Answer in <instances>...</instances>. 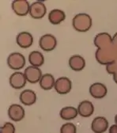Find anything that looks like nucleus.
<instances>
[{"label": "nucleus", "instance_id": "1", "mask_svg": "<svg viewBox=\"0 0 117 133\" xmlns=\"http://www.w3.org/2000/svg\"><path fill=\"white\" fill-rule=\"evenodd\" d=\"M73 27L78 32H84L88 31L92 26V19L90 16L85 13L76 14L72 21Z\"/></svg>", "mask_w": 117, "mask_h": 133}, {"label": "nucleus", "instance_id": "2", "mask_svg": "<svg viewBox=\"0 0 117 133\" xmlns=\"http://www.w3.org/2000/svg\"><path fill=\"white\" fill-rule=\"evenodd\" d=\"M7 64L12 70H21L25 65V56L19 52H13L7 58Z\"/></svg>", "mask_w": 117, "mask_h": 133}, {"label": "nucleus", "instance_id": "3", "mask_svg": "<svg viewBox=\"0 0 117 133\" xmlns=\"http://www.w3.org/2000/svg\"><path fill=\"white\" fill-rule=\"evenodd\" d=\"M40 48L45 52H51L54 50L57 45V41L56 37L52 34H44L39 41Z\"/></svg>", "mask_w": 117, "mask_h": 133}, {"label": "nucleus", "instance_id": "4", "mask_svg": "<svg viewBox=\"0 0 117 133\" xmlns=\"http://www.w3.org/2000/svg\"><path fill=\"white\" fill-rule=\"evenodd\" d=\"M71 87H72L71 81L68 78L60 77L56 80L54 88L59 94L64 95L68 94L71 91Z\"/></svg>", "mask_w": 117, "mask_h": 133}, {"label": "nucleus", "instance_id": "5", "mask_svg": "<svg viewBox=\"0 0 117 133\" xmlns=\"http://www.w3.org/2000/svg\"><path fill=\"white\" fill-rule=\"evenodd\" d=\"M47 12L46 6L44 3L40 1L34 2L30 5L29 14L34 19H41L45 16Z\"/></svg>", "mask_w": 117, "mask_h": 133}, {"label": "nucleus", "instance_id": "6", "mask_svg": "<svg viewBox=\"0 0 117 133\" xmlns=\"http://www.w3.org/2000/svg\"><path fill=\"white\" fill-rule=\"evenodd\" d=\"M9 82H10V85L11 86L12 88L19 90V89H22L25 86L27 80L24 73L20 71H16L10 75L9 78Z\"/></svg>", "mask_w": 117, "mask_h": 133}, {"label": "nucleus", "instance_id": "7", "mask_svg": "<svg viewBox=\"0 0 117 133\" xmlns=\"http://www.w3.org/2000/svg\"><path fill=\"white\" fill-rule=\"evenodd\" d=\"M27 82L32 83V84H34L38 82H40L41 77H42V72L41 70L37 68V66H29L25 70L24 72Z\"/></svg>", "mask_w": 117, "mask_h": 133}, {"label": "nucleus", "instance_id": "8", "mask_svg": "<svg viewBox=\"0 0 117 133\" xmlns=\"http://www.w3.org/2000/svg\"><path fill=\"white\" fill-rule=\"evenodd\" d=\"M8 116L11 121H21L25 117V109L24 108L18 104H13L9 107Z\"/></svg>", "mask_w": 117, "mask_h": 133}, {"label": "nucleus", "instance_id": "9", "mask_svg": "<svg viewBox=\"0 0 117 133\" xmlns=\"http://www.w3.org/2000/svg\"><path fill=\"white\" fill-rule=\"evenodd\" d=\"M12 9L16 14L25 16L29 14L30 5L26 0H15L12 3Z\"/></svg>", "mask_w": 117, "mask_h": 133}, {"label": "nucleus", "instance_id": "10", "mask_svg": "<svg viewBox=\"0 0 117 133\" xmlns=\"http://www.w3.org/2000/svg\"><path fill=\"white\" fill-rule=\"evenodd\" d=\"M108 128V121L104 116H97L91 123V129L94 133H104Z\"/></svg>", "mask_w": 117, "mask_h": 133}, {"label": "nucleus", "instance_id": "11", "mask_svg": "<svg viewBox=\"0 0 117 133\" xmlns=\"http://www.w3.org/2000/svg\"><path fill=\"white\" fill-rule=\"evenodd\" d=\"M108 92L105 85L101 82H95L90 87V93L91 96L97 99H101L106 96Z\"/></svg>", "mask_w": 117, "mask_h": 133}, {"label": "nucleus", "instance_id": "12", "mask_svg": "<svg viewBox=\"0 0 117 133\" xmlns=\"http://www.w3.org/2000/svg\"><path fill=\"white\" fill-rule=\"evenodd\" d=\"M16 42L22 48H29L33 43V37L29 32H21L16 37Z\"/></svg>", "mask_w": 117, "mask_h": 133}, {"label": "nucleus", "instance_id": "13", "mask_svg": "<svg viewBox=\"0 0 117 133\" xmlns=\"http://www.w3.org/2000/svg\"><path fill=\"white\" fill-rule=\"evenodd\" d=\"M77 109L78 114L82 117H90L94 112V106L91 102L85 100L79 103Z\"/></svg>", "mask_w": 117, "mask_h": 133}, {"label": "nucleus", "instance_id": "14", "mask_svg": "<svg viewBox=\"0 0 117 133\" xmlns=\"http://www.w3.org/2000/svg\"><path fill=\"white\" fill-rule=\"evenodd\" d=\"M20 102L25 105H32L37 102V94L31 90H25L20 94Z\"/></svg>", "mask_w": 117, "mask_h": 133}, {"label": "nucleus", "instance_id": "15", "mask_svg": "<svg viewBox=\"0 0 117 133\" xmlns=\"http://www.w3.org/2000/svg\"><path fill=\"white\" fill-rule=\"evenodd\" d=\"M69 66L73 71H80L86 66V60L79 55H74L69 59Z\"/></svg>", "mask_w": 117, "mask_h": 133}, {"label": "nucleus", "instance_id": "16", "mask_svg": "<svg viewBox=\"0 0 117 133\" xmlns=\"http://www.w3.org/2000/svg\"><path fill=\"white\" fill-rule=\"evenodd\" d=\"M78 115V109L72 106H66L59 112L60 117L64 121H71L77 117Z\"/></svg>", "mask_w": 117, "mask_h": 133}, {"label": "nucleus", "instance_id": "17", "mask_svg": "<svg viewBox=\"0 0 117 133\" xmlns=\"http://www.w3.org/2000/svg\"><path fill=\"white\" fill-rule=\"evenodd\" d=\"M40 86L41 89L44 90H50L55 87L56 80L52 75L51 74H44L42 75L40 82Z\"/></svg>", "mask_w": 117, "mask_h": 133}, {"label": "nucleus", "instance_id": "18", "mask_svg": "<svg viewBox=\"0 0 117 133\" xmlns=\"http://www.w3.org/2000/svg\"><path fill=\"white\" fill-rule=\"evenodd\" d=\"M65 13L59 9H54L48 14V20L52 25H59L64 21Z\"/></svg>", "mask_w": 117, "mask_h": 133}, {"label": "nucleus", "instance_id": "19", "mask_svg": "<svg viewBox=\"0 0 117 133\" xmlns=\"http://www.w3.org/2000/svg\"><path fill=\"white\" fill-rule=\"evenodd\" d=\"M29 61L32 66H42L44 63V58L43 54L39 51H32L29 55Z\"/></svg>", "mask_w": 117, "mask_h": 133}, {"label": "nucleus", "instance_id": "20", "mask_svg": "<svg viewBox=\"0 0 117 133\" xmlns=\"http://www.w3.org/2000/svg\"><path fill=\"white\" fill-rule=\"evenodd\" d=\"M77 128L73 123H66L60 128V133H76Z\"/></svg>", "mask_w": 117, "mask_h": 133}, {"label": "nucleus", "instance_id": "21", "mask_svg": "<svg viewBox=\"0 0 117 133\" xmlns=\"http://www.w3.org/2000/svg\"><path fill=\"white\" fill-rule=\"evenodd\" d=\"M15 132V128L13 124L10 122L5 123L0 129V133H14Z\"/></svg>", "mask_w": 117, "mask_h": 133}, {"label": "nucleus", "instance_id": "22", "mask_svg": "<svg viewBox=\"0 0 117 133\" xmlns=\"http://www.w3.org/2000/svg\"><path fill=\"white\" fill-rule=\"evenodd\" d=\"M109 133H117V124H113L110 127Z\"/></svg>", "mask_w": 117, "mask_h": 133}, {"label": "nucleus", "instance_id": "23", "mask_svg": "<svg viewBox=\"0 0 117 133\" xmlns=\"http://www.w3.org/2000/svg\"><path fill=\"white\" fill-rule=\"evenodd\" d=\"M115 124H117V114L115 116Z\"/></svg>", "mask_w": 117, "mask_h": 133}]
</instances>
